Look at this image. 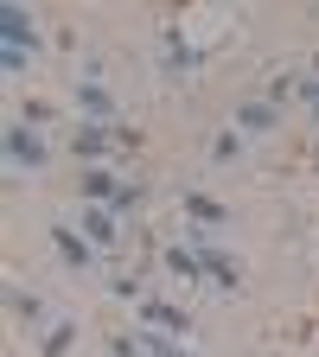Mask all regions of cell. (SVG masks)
<instances>
[{"label":"cell","instance_id":"cell-3","mask_svg":"<svg viewBox=\"0 0 319 357\" xmlns=\"http://www.w3.org/2000/svg\"><path fill=\"white\" fill-rule=\"evenodd\" d=\"M77 109L96 121V128H103V121H115V96H109L103 83H83V89H77Z\"/></svg>","mask_w":319,"mask_h":357},{"label":"cell","instance_id":"cell-1","mask_svg":"<svg viewBox=\"0 0 319 357\" xmlns=\"http://www.w3.org/2000/svg\"><path fill=\"white\" fill-rule=\"evenodd\" d=\"M7 160H13V166H45V141H38L32 128L13 121V128H7Z\"/></svg>","mask_w":319,"mask_h":357},{"label":"cell","instance_id":"cell-12","mask_svg":"<svg viewBox=\"0 0 319 357\" xmlns=\"http://www.w3.org/2000/svg\"><path fill=\"white\" fill-rule=\"evenodd\" d=\"M237 115H243V128H255V134H262V128H275V109H268V102H243Z\"/></svg>","mask_w":319,"mask_h":357},{"label":"cell","instance_id":"cell-17","mask_svg":"<svg viewBox=\"0 0 319 357\" xmlns=\"http://www.w3.org/2000/svg\"><path fill=\"white\" fill-rule=\"evenodd\" d=\"M115 357H154L147 344H134V338H115Z\"/></svg>","mask_w":319,"mask_h":357},{"label":"cell","instance_id":"cell-2","mask_svg":"<svg viewBox=\"0 0 319 357\" xmlns=\"http://www.w3.org/2000/svg\"><path fill=\"white\" fill-rule=\"evenodd\" d=\"M0 38H7V45H20V52H32V45H38L32 13H26V7H0Z\"/></svg>","mask_w":319,"mask_h":357},{"label":"cell","instance_id":"cell-10","mask_svg":"<svg viewBox=\"0 0 319 357\" xmlns=\"http://www.w3.org/2000/svg\"><path fill=\"white\" fill-rule=\"evenodd\" d=\"M186 217H198V223H223V204L205 198V192H186Z\"/></svg>","mask_w":319,"mask_h":357},{"label":"cell","instance_id":"cell-18","mask_svg":"<svg viewBox=\"0 0 319 357\" xmlns=\"http://www.w3.org/2000/svg\"><path fill=\"white\" fill-rule=\"evenodd\" d=\"M147 351H154V357H192V351H172V344H166V338H154V344H147Z\"/></svg>","mask_w":319,"mask_h":357},{"label":"cell","instance_id":"cell-14","mask_svg":"<svg viewBox=\"0 0 319 357\" xmlns=\"http://www.w3.org/2000/svg\"><path fill=\"white\" fill-rule=\"evenodd\" d=\"M166 268H172V275H198V255H186V249H166Z\"/></svg>","mask_w":319,"mask_h":357},{"label":"cell","instance_id":"cell-13","mask_svg":"<svg viewBox=\"0 0 319 357\" xmlns=\"http://www.w3.org/2000/svg\"><path fill=\"white\" fill-rule=\"evenodd\" d=\"M243 153V141H237V134H217V141H211V160L223 166V160H237Z\"/></svg>","mask_w":319,"mask_h":357},{"label":"cell","instance_id":"cell-15","mask_svg":"<svg viewBox=\"0 0 319 357\" xmlns=\"http://www.w3.org/2000/svg\"><path fill=\"white\" fill-rule=\"evenodd\" d=\"M71 338H77L71 326H52V338H45V357H58V351H71Z\"/></svg>","mask_w":319,"mask_h":357},{"label":"cell","instance_id":"cell-5","mask_svg":"<svg viewBox=\"0 0 319 357\" xmlns=\"http://www.w3.org/2000/svg\"><path fill=\"white\" fill-rule=\"evenodd\" d=\"M83 198H96V204H115V198H121L115 172H109V166H89V172H83Z\"/></svg>","mask_w":319,"mask_h":357},{"label":"cell","instance_id":"cell-9","mask_svg":"<svg viewBox=\"0 0 319 357\" xmlns=\"http://www.w3.org/2000/svg\"><path fill=\"white\" fill-rule=\"evenodd\" d=\"M83 236L109 249V243H115V211H83Z\"/></svg>","mask_w":319,"mask_h":357},{"label":"cell","instance_id":"cell-7","mask_svg":"<svg viewBox=\"0 0 319 357\" xmlns=\"http://www.w3.org/2000/svg\"><path fill=\"white\" fill-rule=\"evenodd\" d=\"M198 275H211L217 287H237V268H230L223 249H198Z\"/></svg>","mask_w":319,"mask_h":357},{"label":"cell","instance_id":"cell-8","mask_svg":"<svg viewBox=\"0 0 319 357\" xmlns=\"http://www.w3.org/2000/svg\"><path fill=\"white\" fill-rule=\"evenodd\" d=\"M141 319H147L154 332H186V312L166 306V300H147V306H141Z\"/></svg>","mask_w":319,"mask_h":357},{"label":"cell","instance_id":"cell-11","mask_svg":"<svg viewBox=\"0 0 319 357\" xmlns=\"http://www.w3.org/2000/svg\"><path fill=\"white\" fill-rule=\"evenodd\" d=\"M7 312L32 326V319H38V294H20V287H13V294H7Z\"/></svg>","mask_w":319,"mask_h":357},{"label":"cell","instance_id":"cell-6","mask_svg":"<svg viewBox=\"0 0 319 357\" xmlns=\"http://www.w3.org/2000/svg\"><path fill=\"white\" fill-rule=\"evenodd\" d=\"M109 147H115L109 128H77V134H71V153H83V160H96V153H109Z\"/></svg>","mask_w":319,"mask_h":357},{"label":"cell","instance_id":"cell-16","mask_svg":"<svg viewBox=\"0 0 319 357\" xmlns=\"http://www.w3.org/2000/svg\"><path fill=\"white\" fill-rule=\"evenodd\" d=\"M0 64H7V70H26V64H32V52H20V45H0Z\"/></svg>","mask_w":319,"mask_h":357},{"label":"cell","instance_id":"cell-4","mask_svg":"<svg viewBox=\"0 0 319 357\" xmlns=\"http://www.w3.org/2000/svg\"><path fill=\"white\" fill-rule=\"evenodd\" d=\"M52 243L64 249V261H71V268H89V261H96V255H89V236H77L71 223H58V230H52Z\"/></svg>","mask_w":319,"mask_h":357}]
</instances>
